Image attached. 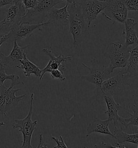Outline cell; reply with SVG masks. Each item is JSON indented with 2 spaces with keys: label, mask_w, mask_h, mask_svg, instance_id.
Returning a JSON list of instances; mask_svg holds the SVG:
<instances>
[{
  "label": "cell",
  "mask_w": 138,
  "mask_h": 148,
  "mask_svg": "<svg viewBox=\"0 0 138 148\" xmlns=\"http://www.w3.org/2000/svg\"><path fill=\"white\" fill-rule=\"evenodd\" d=\"M70 5L69 33L72 36L73 46L76 47L88 38L91 29L84 20L79 5L76 2Z\"/></svg>",
  "instance_id": "6da1fadb"
},
{
  "label": "cell",
  "mask_w": 138,
  "mask_h": 148,
  "mask_svg": "<svg viewBox=\"0 0 138 148\" xmlns=\"http://www.w3.org/2000/svg\"><path fill=\"white\" fill-rule=\"evenodd\" d=\"M34 93H31L30 96V109L28 115L23 119H15L12 124L13 129H19V132L23 135V141L21 148H32L31 144L32 136L36 128L37 121H32V115L33 114Z\"/></svg>",
  "instance_id": "7a4b0ae2"
},
{
  "label": "cell",
  "mask_w": 138,
  "mask_h": 148,
  "mask_svg": "<svg viewBox=\"0 0 138 148\" xmlns=\"http://www.w3.org/2000/svg\"><path fill=\"white\" fill-rule=\"evenodd\" d=\"M132 48L126 47L118 42H110L103 56L110 61L109 67L113 71L116 68H125Z\"/></svg>",
  "instance_id": "3957f363"
},
{
  "label": "cell",
  "mask_w": 138,
  "mask_h": 148,
  "mask_svg": "<svg viewBox=\"0 0 138 148\" xmlns=\"http://www.w3.org/2000/svg\"><path fill=\"white\" fill-rule=\"evenodd\" d=\"M64 1V0H39L34 8L26 10L25 16L20 22L37 24L44 22L48 12L56 5Z\"/></svg>",
  "instance_id": "277c9868"
},
{
  "label": "cell",
  "mask_w": 138,
  "mask_h": 148,
  "mask_svg": "<svg viewBox=\"0 0 138 148\" xmlns=\"http://www.w3.org/2000/svg\"><path fill=\"white\" fill-rule=\"evenodd\" d=\"M106 8L101 14L109 20L124 24L128 17V10L124 0H103Z\"/></svg>",
  "instance_id": "5b68a950"
},
{
  "label": "cell",
  "mask_w": 138,
  "mask_h": 148,
  "mask_svg": "<svg viewBox=\"0 0 138 148\" xmlns=\"http://www.w3.org/2000/svg\"><path fill=\"white\" fill-rule=\"evenodd\" d=\"M76 2L80 6L82 14L88 28L91 29V23L97 19L99 14L106 8L105 2L99 0H79Z\"/></svg>",
  "instance_id": "8992f818"
},
{
  "label": "cell",
  "mask_w": 138,
  "mask_h": 148,
  "mask_svg": "<svg viewBox=\"0 0 138 148\" xmlns=\"http://www.w3.org/2000/svg\"><path fill=\"white\" fill-rule=\"evenodd\" d=\"M82 65L89 71V73L86 75L82 76L80 78L93 84L99 90H100L101 85L103 81L112 77L113 73L109 67L99 65L90 67L84 63H82Z\"/></svg>",
  "instance_id": "52a82bcc"
},
{
  "label": "cell",
  "mask_w": 138,
  "mask_h": 148,
  "mask_svg": "<svg viewBox=\"0 0 138 148\" xmlns=\"http://www.w3.org/2000/svg\"><path fill=\"white\" fill-rule=\"evenodd\" d=\"M50 25L49 21L41 23L30 24L28 23H19L13 27L8 33L9 38L7 42H14L15 40H24L30 37L36 29L41 30V28Z\"/></svg>",
  "instance_id": "ba28073f"
},
{
  "label": "cell",
  "mask_w": 138,
  "mask_h": 148,
  "mask_svg": "<svg viewBox=\"0 0 138 148\" xmlns=\"http://www.w3.org/2000/svg\"><path fill=\"white\" fill-rule=\"evenodd\" d=\"M132 78L126 73L124 68L121 70L117 75L103 81L100 86V91L103 94L114 95L116 91L126 86H129Z\"/></svg>",
  "instance_id": "9c48e42d"
},
{
  "label": "cell",
  "mask_w": 138,
  "mask_h": 148,
  "mask_svg": "<svg viewBox=\"0 0 138 148\" xmlns=\"http://www.w3.org/2000/svg\"><path fill=\"white\" fill-rule=\"evenodd\" d=\"M30 45H26L21 47L18 45L17 41L15 40L14 41L13 49L9 56H6L3 53H0L1 64L5 67L18 69L26 53L25 50Z\"/></svg>",
  "instance_id": "30bf717a"
},
{
  "label": "cell",
  "mask_w": 138,
  "mask_h": 148,
  "mask_svg": "<svg viewBox=\"0 0 138 148\" xmlns=\"http://www.w3.org/2000/svg\"><path fill=\"white\" fill-rule=\"evenodd\" d=\"M10 5L4 21L12 29L21 22L26 15V10L23 4L22 0H13L12 4Z\"/></svg>",
  "instance_id": "8fae6325"
},
{
  "label": "cell",
  "mask_w": 138,
  "mask_h": 148,
  "mask_svg": "<svg viewBox=\"0 0 138 148\" xmlns=\"http://www.w3.org/2000/svg\"><path fill=\"white\" fill-rule=\"evenodd\" d=\"M42 51L47 56L50 57V59L49 61L47 66L42 70L41 75L39 78V80H41L42 79L43 75L47 72H50L51 71L57 69H62V71H65V67L64 66L62 65V62L64 61H71L72 60V57H65L62 55V53L59 54L58 56L56 57L53 55L51 49H48L47 48H43Z\"/></svg>",
  "instance_id": "7c38bea8"
},
{
  "label": "cell",
  "mask_w": 138,
  "mask_h": 148,
  "mask_svg": "<svg viewBox=\"0 0 138 148\" xmlns=\"http://www.w3.org/2000/svg\"><path fill=\"white\" fill-rule=\"evenodd\" d=\"M69 4L61 8L53 7L50 9L46 16L50 24L54 25L56 26H66L69 24V14L68 12Z\"/></svg>",
  "instance_id": "4fadbf2b"
},
{
  "label": "cell",
  "mask_w": 138,
  "mask_h": 148,
  "mask_svg": "<svg viewBox=\"0 0 138 148\" xmlns=\"http://www.w3.org/2000/svg\"><path fill=\"white\" fill-rule=\"evenodd\" d=\"M124 29L122 32V36L125 39V45L127 47L134 45H138V39L135 31L137 22L132 18H127L124 23Z\"/></svg>",
  "instance_id": "5bb4252c"
},
{
  "label": "cell",
  "mask_w": 138,
  "mask_h": 148,
  "mask_svg": "<svg viewBox=\"0 0 138 148\" xmlns=\"http://www.w3.org/2000/svg\"><path fill=\"white\" fill-rule=\"evenodd\" d=\"M103 99L107 106V110L105 113L108 115V119L110 122H113L114 126H118L121 117L118 114V111L120 109V105L114 100L113 96L109 94H103Z\"/></svg>",
  "instance_id": "9a60e30c"
},
{
  "label": "cell",
  "mask_w": 138,
  "mask_h": 148,
  "mask_svg": "<svg viewBox=\"0 0 138 148\" xmlns=\"http://www.w3.org/2000/svg\"><path fill=\"white\" fill-rule=\"evenodd\" d=\"M15 86L12 84L9 87H7V92L5 95V100L4 106V114L7 115V113L10 111L14 108L16 107L17 105L23 100L26 96L28 93H26L21 96H16V93L21 90V88H14Z\"/></svg>",
  "instance_id": "2e32d148"
},
{
  "label": "cell",
  "mask_w": 138,
  "mask_h": 148,
  "mask_svg": "<svg viewBox=\"0 0 138 148\" xmlns=\"http://www.w3.org/2000/svg\"><path fill=\"white\" fill-rule=\"evenodd\" d=\"M111 122L108 120H101L95 118L90 123L87 127L86 137L89 136L93 132L99 133L103 135H109L113 138H116V136L110 131L109 129V124Z\"/></svg>",
  "instance_id": "e0dca14e"
},
{
  "label": "cell",
  "mask_w": 138,
  "mask_h": 148,
  "mask_svg": "<svg viewBox=\"0 0 138 148\" xmlns=\"http://www.w3.org/2000/svg\"><path fill=\"white\" fill-rule=\"evenodd\" d=\"M124 70L126 73L131 78L137 77L138 73V45L131 49L129 58Z\"/></svg>",
  "instance_id": "ac0fdd59"
},
{
  "label": "cell",
  "mask_w": 138,
  "mask_h": 148,
  "mask_svg": "<svg viewBox=\"0 0 138 148\" xmlns=\"http://www.w3.org/2000/svg\"><path fill=\"white\" fill-rule=\"evenodd\" d=\"M18 69L23 71V73L26 77H29L31 74H34L36 77L39 78L42 72V70L39 67L28 59L26 53Z\"/></svg>",
  "instance_id": "d6986e66"
},
{
  "label": "cell",
  "mask_w": 138,
  "mask_h": 148,
  "mask_svg": "<svg viewBox=\"0 0 138 148\" xmlns=\"http://www.w3.org/2000/svg\"><path fill=\"white\" fill-rule=\"evenodd\" d=\"M116 136V139L118 143L124 144V143H131L138 146V134H129L123 131L122 127L118 128L117 126H114V134Z\"/></svg>",
  "instance_id": "ffe728a7"
},
{
  "label": "cell",
  "mask_w": 138,
  "mask_h": 148,
  "mask_svg": "<svg viewBox=\"0 0 138 148\" xmlns=\"http://www.w3.org/2000/svg\"><path fill=\"white\" fill-rule=\"evenodd\" d=\"M132 110L133 111V114L130 113L129 111L127 112L130 116V117L125 118L121 117L119 121L121 124L125 126L126 129H127L131 125H134L137 127L138 126V109L137 104L135 105Z\"/></svg>",
  "instance_id": "44dd1931"
},
{
  "label": "cell",
  "mask_w": 138,
  "mask_h": 148,
  "mask_svg": "<svg viewBox=\"0 0 138 148\" xmlns=\"http://www.w3.org/2000/svg\"><path fill=\"white\" fill-rule=\"evenodd\" d=\"M7 79L12 80V84L15 86L20 84H24V83L19 81L20 77L15 74H7L5 72V67L2 64L0 65V87L4 85V82Z\"/></svg>",
  "instance_id": "7402d4cb"
},
{
  "label": "cell",
  "mask_w": 138,
  "mask_h": 148,
  "mask_svg": "<svg viewBox=\"0 0 138 148\" xmlns=\"http://www.w3.org/2000/svg\"><path fill=\"white\" fill-rule=\"evenodd\" d=\"M1 94H0V114H4V106L5 100V95L7 92V87H5L4 85H3L1 87Z\"/></svg>",
  "instance_id": "603a6c76"
},
{
  "label": "cell",
  "mask_w": 138,
  "mask_h": 148,
  "mask_svg": "<svg viewBox=\"0 0 138 148\" xmlns=\"http://www.w3.org/2000/svg\"><path fill=\"white\" fill-rule=\"evenodd\" d=\"M126 8L129 11L137 12L138 10V0H124Z\"/></svg>",
  "instance_id": "cb8c5ba5"
},
{
  "label": "cell",
  "mask_w": 138,
  "mask_h": 148,
  "mask_svg": "<svg viewBox=\"0 0 138 148\" xmlns=\"http://www.w3.org/2000/svg\"><path fill=\"white\" fill-rule=\"evenodd\" d=\"M50 73L52 78L58 79L62 82L66 80V78L63 74V71L60 70V69L52 70L50 72Z\"/></svg>",
  "instance_id": "d4e9b609"
},
{
  "label": "cell",
  "mask_w": 138,
  "mask_h": 148,
  "mask_svg": "<svg viewBox=\"0 0 138 148\" xmlns=\"http://www.w3.org/2000/svg\"><path fill=\"white\" fill-rule=\"evenodd\" d=\"M10 27L3 20L0 21V38L7 35L10 31Z\"/></svg>",
  "instance_id": "484cf974"
},
{
  "label": "cell",
  "mask_w": 138,
  "mask_h": 148,
  "mask_svg": "<svg viewBox=\"0 0 138 148\" xmlns=\"http://www.w3.org/2000/svg\"><path fill=\"white\" fill-rule=\"evenodd\" d=\"M39 0H22L23 4L26 10L34 8L39 2Z\"/></svg>",
  "instance_id": "4316f807"
},
{
  "label": "cell",
  "mask_w": 138,
  "mask_h": 148,
  "mask_svg": "<svg viewBox=\"0 0 138 148\" xmlns=\"http://www.w3.org/2000/svg\"><path fill=\"white\" fill-rule=\"evenodd\" d=\"M52 139L55 140L57 143V145L53 147L54 148H67L68 146L65 143L64 141L63 138V137L62 136H59V139L56 138L55 137H51Z\"/></svg>",
  "instance_id": "83f0119b"
},
{
  "label": "cell",
  "mask_w": 138,
  "mask_h": 148,
  "mask_svg": "<svg viewBox=\"0 0 138 148\" xmlns=\"http://www.w3.org/2000/svg\"><path fill=\"white\" fill-rule=\"evenodd\" d=\"M39 143L38 146L37 147V148H47V146L44 143V141H43V136L42 134H41L39 136Z\"/></svg>",
  "instance_id": "f1b7e54d"
},
{
  "label": "cell",
  "mask_w": 138,
  "mask_h": 148,
  "mask_svg": "<svg viewBox=\"0 0 138 148\" xmlns=\"http://www.w3.org/2000/svg\"><path fill=\"white\" fill-rule=\"evenodd\" d=\"M13 0H0V7L7 5H12Z\"/></svg>",
  "instance_id": "f546056e"
},
{
  "label": "cell",
  "mask_w": 138,
  "mask_h": 148,
  "mask_svg": "<svg viewBox=\"0 0 138 148\" xmlns=\"http://www.w3.org/2000/svg\"><path fill=\"white\" fill-rule=\"evenodd\" d=\"M8 34L7 35L4 36L3 37L0 38V47L2 46V44H4V42H7V41H8ZM1 62H0V65H1Z\"/></svg>",
  "instance_id": "4dcf8cb0"
},
{
  "label": "cell",
  "mask_w": 138,
  "mask_h": 148,
  "mask_svg": "<svg viewBox=\"0 0 138 148\" xmlns=\"http://www.w3.org/2000/svg\"><path fill=\"white\" fill-rule=\"evenodd\" d=\"M65 1H66L67 2V3H68L69 5L70 4H72L75 3V0H64Z\"/></svg>",
  "instance_id": "1f68e13d"
},
{
  "label": "cell",
  "mask_w": 138,
  "mask_h": 148,
  "mask_svg": "<svg viewBox=\"0 0 138 148\" xmlns=\"http://www.w3.org/2000/svg\"><path fill=\"white\" fill-rule=\"evenodd\" d=\"M5 125V123H4V122L0 121V127L3 126V125Z\"/></svg>",
  "instance_id": "d6a6232c"
},
{
  "label": "cell",
  "mask_w": 138,
  "mask_h": 148,
  "mask_svg": "<svg viewBox=\"0 0 138 148\" xmlns=\"http://www.w3.org/2000/svg\"><path fill=\"white\" fill-rule=\"evenodd\" d=\"M79 1V0H75V1Z\"/></svg>",
  "instance_id": "836d02e7"
}]
</instances>
